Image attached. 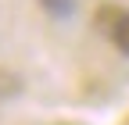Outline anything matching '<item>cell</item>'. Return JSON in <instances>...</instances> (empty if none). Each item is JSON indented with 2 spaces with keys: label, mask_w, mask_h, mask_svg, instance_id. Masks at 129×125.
<instances>
[{
  "label": "cell",
  "mask_w": 129,
  "mask_h": 125,
  "mask_svg": "<svg viewBox=\"0 0 129 125\" xmlns=\"http://www.w3.org/2000/svg\"><path fill=\"white\" fill-rule=\"evenodd\" d=\"M97 25L111 36V43H115L122 54H129V11H122V7H101Z\"/></svg>",
  "instance_id": "obj_1"
},
{
  "label": "cell",
  "mask_w": 129,
  "mask_h": 125,
  "mask_svg": "<svg viewBox=\"0 0 129 125\" xmlns=\"http://www.w3.org/2000/svg\"><path fill=\"white\" fill-rule=\"evenodd\" d=\"M40 7L50 14V18H68L75 11V0H40Z\"/></svg>",
  "instance_id": "obj_2"
}]
</instances>
